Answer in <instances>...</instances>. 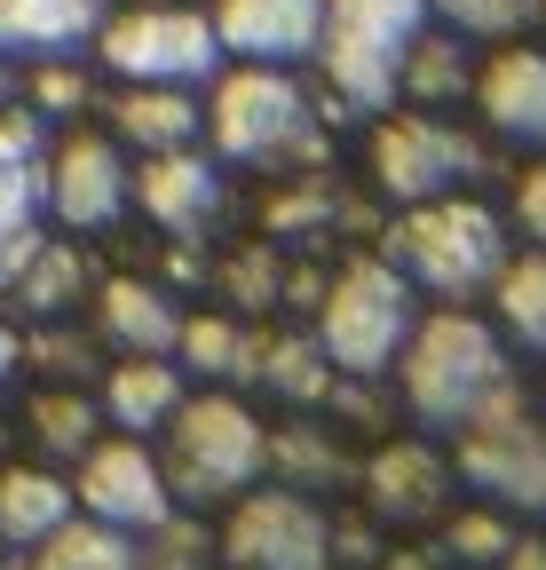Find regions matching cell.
I'll list each match as a JSON object with an SVG mask.
<instances>
[{
    "label": "cell",
    "instance_id": "cell-1",
    "mask_svg": "<svg viewBox=\"0 0 546 570\" xmlns=\"http://www.w3.org/2000/svg\"><path fill=\"white\" fill-rule=\"evenodd\" d=\"M396 365H404V404H413L428 428H451V436L515 381L499 333H492L484 317H467L459 302L436 309V317H420Z\"/></svg>",
    "mask_w": 546,
    "mask_h": 570
},
{
    "label": "cell",
    "instance_id": "cell-2",
    "mask_svg": "<svg viewBox=\"0 0 546 570\" xmlns=\"http://www.w3.org/2000/svg\"><path fill=\"white\" fill-rule=\"evenodd\" d=\"M388 262L420 285V294H444V302H467V294H492L499 269L515 262L507 254V223L484 206V198H420L404 223L388 230Z\"/></svg>",
    "mask_w": 546,
    "mask_h": 570
},
{
    "label": "cell",
    "instance_id": "cell-3",
    "mask_svg": "<svg viewBox=\"0 0 546 570\" xmlns=\"http://www.w3.org/2000/svg\"><path fill=\"white\" fill-rule=\"evenodd\" d=\"M207 127H215V151L238 159V167H317L325 159L317 111H309V96H301V80L286 63L222 71V88L207 104Z\"/></svg>",
    "mask_w": 546,
    "mask_h": 570
},
{
    "label": "cell",
    "instance_id": "cell-4",
    "mask_svg": "<svg viewBox=\"0 0 546 570\" xmlns=\"http://www.w3.org/2000/svg\"><path fill=\"white\" fill-rule=\"evenodd\" d=\"M413 325H420L413 277H404L396 262H380V254L349 262L325 285V302H317V348L332 356V373H349V381H380L404 356Z\"/></svg>",
    "mask_w": 546,
    "mask_h": 570
},
{
    "label": "cell",
    "instance_id": "cell-5",
    "mask_svg": "<svg viewBox=\"0 0 546 570\" xmlns=\"http://www.w3.org/2000/svg\"><path fill=\"white\" fill-rule=\"evenodd\" d=\"M428 32V0H325V80L340 111H388L404 80V48Z\"/></svg>",
    "mask_w": 546,
    "mask_h": 570
},
{
    "label": "cell",
    "instance_id": "cell-6",
    "mask_svg": "<svg viewBox=\"0 0 546 570\" xmlns=\"http://www.w3.org/2000/svg\"><path fill=\"white\" fill-rule=\"evenodd\" d=\"M167 491L190 499V508H215V499H238L261 468H269V436L261 420L238 396H182L167 420Z\"/></svg>",
    "mask_w": 546,
    "mask_h": 570
},
{
    "label": "cell",
    "instance_id": "cell-7",
    "mask_svg": "<svg viewBox=\"0 0 546 570\" xmlns=\"http://www.w3.org/2000/svg\"><path fill=\"white\" fill-rule=\"evenodd\" d=\"M451 468L484 491L492 508L546 515V420H530V404H523L515 381L459 428V460Z\"/></svg>",
    "mask_w": 546,
    "mask_h": 570
},
{
    "label": "cell",
    "instance_id": "cell-8",
    "mask_svg": "<svg viewBox=\"0 0 546 570\" xmlns=\"http://www.w3.org/2000/svg\"><path fill=\"white\" fill-rule=\"evenodd\" d=\"M103 63L119 71V80L135 88H198L222 71V40H215V17L198 9H167V0H151V9H127V17H103L96 32Z\"/></svg>",
    "mask_w": 546,
    "mask_h": 570
},
{
    "label": "cell",
    "instance_id": "cell-9",
    "mask_svg": "<svg viewBox=\"0 0 546 570\" xmlns=\"http://www.w3.org/2000/svg\"><path fill=\"white\" fill-rule=\"evenodd\" d=\"M222 562L230 570H325L332 562V515L309 491H238L222 523Z\"/></svg>",
    "mask_w": 546,
    "mask_h": 570
},
{
    "label": "cell",
    "instance_id": "cell-10",
    "mask_svg": "<svg viewBox=\"0 0 546 570\" xmlns=\"http://www.w3.org/2000/svg\"><path fill=\"white\" fill-rule=\"evenodd\" d=\"M484 175V142L459 135L451 119L436 111H396L373 127V183L404 206H420V198H444L459 183Z\"/></svg>",
    "mask_w": 546,
    "mask_h": 570
},
{
    "label": "cell",
    "instance_id": "cell-11",
    "mask_svg": "<svg viewBox=\"0 0 546 570\" xmlns=\"http://www.w3.org/2000/svg\"><path fill=\"white\" fill-rule=\"evenodd\" d=\"M80 508L127 539H143L175 515V491H167V468L159 452H143V436H111V444H88L80 452Z\"/></svg>",
    "mask_w": 546,
    "mask_h": 570
},
{
    "label": "cell",
    "instance_id": "cell-12",
    "mask_svg": "<svg viewBox=\"0 0 546 570\" xmlns=\"http://www.w3.org/2000/svg\"><path fill=\"white\" fill-rule=\"evenodd\" d=\"M127 198H135V183H127V159L111 135H63L40 159V206L63 230H111Z\"/></svg>",
    "mask_w": 546,
    "mask_h": 570
},
{
    "label": "cell",
    "instance_id": "cell-13",
    "mask_svg": "<svg viewBox=\"0 0 546 570\" xmlns=\"http://www.w3.org/2000/svg\"><path fill=\"white\" fill-rule=\"evenodd\" d=\"M135 198H143V214L167 238H207L222 223V206H230L222 167L207 151H190V142H182V151H151V167L135 175Z\"/></svg>",
    "mask_w": 546,
    "mask_h": 570
},
{
    "label": "cell",
    "instance_id": "cell-14",
    "mask_svg": "<svg viewBox=\"0 0 546 570\" xmlns=\"http://www.w3.org/2000/svg\"><path fill=\"white\" fill-rule=\"evenodd\" d=\"M317 32H325V0H222L215 9L222 56L246 63H301L317 56Z\"/></svg>",
    "mask_w": 546,
    "mask_h": 570
},
{
    "label": "cell",
    "instance_id": "cell-15",
    "mask_svg": "<svg viewBox=\"0 0 546 570\" xmlns=\"http://www.w3.org/2000/svg\"><path fill=\"white\" fill-rule=\"evenodd\" d=\"M365 508L380 523H436L451 508V460L436 444H380L365 460Z\"/></svg>",
    "mask_w": 546,
    "mask_h": 570
},
{
    "label": "cell",
    "instance_id": "cell-16",
    "mask_svg": "<svg viewBox=\"0 0 546 570\" xmlns=\"http://www.w3.org/2000/svg\"><path fill=\"white\" fill-rule=\"evenodd\" d=\"M475 104H484L492 135L546 151V48H515L507 40L484 71H475Z\"/></svg>",
    "mask_w": 546,
    "mask_h": 570
},
{
    "label": "cell",
    "instance_id": "cell-17",
    "mask_svg": "<svg viewBox=\"0 0 546 570\" xmlns=\"http://www.w3.org/2000/svg\"><path fill=\"white\" fill-rule=\"evenodd\" d=\"M0 294H9L24 317H63L80 294H88V262L63 246V238H17L9 262H0Z\"/></svg>",
    "mask_w": 546,
    "mask_h": 570
},
{
    "label": "cell",
    "instance_id": "cell-18",
    "mask_svg": "<svg viewBox=\"0 0 546 570\" xmlns=\"http://www.w3.org/2000/svg\"><path fill=\"white\" fill-rule=\"evenodd\" d=\"M96 333L119 356H175L182 309L167 302V285H151V277H111L96 294Z\"/></svg>",
    "mask_w": 546,
    "mask_h": 570
},
{
    "label": "cell",
    "instance_id": "cell-19",
    "mask_svg": "<svg viewBox=\"0 0 546 570\" xmlns=\"http://www.w3.org/2000/svg\"><path fill=\"white\" fill-rule=\"evenodd\" d=\"M103 17L111 0H0V56H72Z\"/></svg>",
    "mask_w": 546,
    "mask_h": 570
},
{
    "label": "cell",
    "instance_id": "cell-20",
    "mask_svg": "<svg viewBox=\"0 0 546 570\" xmlns=\"http://www.w3.org/2000/svg\"><path fill=\"white\" fill-rule=\"evenodd\" d=\"M175 404H182V373L167 365V356H119V365L103 373V420L119 428V436L167 428Z\"/></svg>",
    "mask_w": 546,
    "mask_h": 570
},
{
    "label": "cell",
    "instance_id": "cell-21",
    "mask_svg": "<svg viewBox=\"0 0 546 570\" xmlns=\"http://www.w3.org/2000/svg\"><path fill=\"white\" fill-rule=\"evenodd\" d=\"M111 127H119V142H135V151H182V142H198V96L135 80V88H119Z\"/></svg>",
    "mask_w": 546,
    "mask_h": 570
},
{
    "label": "cell",
    "instance_id": "cell-22",
    "mask_svg": "<svg viewBox=\"0 0 546 570\" xmlns=\"http://www.w3.org/2000/svg\"><path fill=\"white\" fill-rule=\"evenodd\" d=\"M63 515H72V483L56 468H0V539L40 547Z\"/></svg>",
    "mask_w": 546,
    "mask_h": 570
},
{
    "label": "cell",
    "instance_id": "cell-23",
    "mask_svg": "<svg viewBox=\"0 0 546 570\" xmlns=\"http://www.w3.org/2000/svg\"><path fill=\"white\" fill-rule=\"evenodd\" d=\"M254 381H261L269 396H286V404H325L340 373H332V356L317 348V333H278V341H261Z\"/></svg>",
    "mask_w": 546,
    "mask_h": 570
},
{
    "label": "cell",
    "instance_id": "cell-24",
    "mask_svg": "<svg viewBox=\"0 0 546 570\" xmlns=\"http://www.w3.org/2000/svg\"><path fill=\"white\" fill-rule=\"evenodd\" d=\"M32 570H143V554H135V539L127 531H111V523H72L63 515L40 547H32Z\"/></svg>",
    "mask_w": 546,
    "mask_h": 570
},
{
    "label": "cell",
    "instance_id": "cell-25",
    "mask_svg": "<svg viewBox=\"0 0 546 570\" xmlns=\"http://www.w3.org/2000/svg\"><path fill=\"white\" fill-rule=\"evenodd\" d=\"M175 348H182V365H190V373H207V381H254L261 333H246L238 317H182Z\"/></svg>",
    "mask_w": 546,
    "mask_h": 570
},
{
    "label": "cell",
    "instance_id": "cell-26",
    "mask_svg": "<svg viewBox=\"0 0 546 570\" xmlns=\"http://www.w3.org/2000/svg\"><path fill=\"white\" fill-rule=\"evenodd\" d=\"M467 88H475V63H467L459 32H420L413 48H404V80H396V96L451 104V96H467Z\"/></svg>",
    "mask_w": 546,
    "mask_h": 570
},
{
    "label": "cell",
    "instance_id": "cell-27",
    "mask_svg": "<svg viewBox=\"0 0 546 570\" xmlns=\"http://www.w3.org/2000/svg\"><path fill=\"white\" fill-rule=\"evenodd\" d=\"M96 428H103V404H88L72 381H56V389L32 396V436H40V452H56V460H80V452L96 444Z\"/></svg>",
    "mask_w": 546,
    "mask_h": 570
},
{
    "label": "cell",
    "instance_id": "cell-28",
    "mask_svg": "<svg viewBox=\"0 0 546 570\" xmlns=\"http://www.w3.org/2000/svg\"><path fill=\"white\" fill-rule=\"evenodd\" d=\"M492 294H499V325H507L530 356H546V246L523 254V262H507Z\"/></svg>",
    "mask_w": 546,
    "mask_h": 570
},
{
    "label": "cell",
    "instance_id": "cell-29",
    "mask_svg": "<svg viewBox=\"0 0 546 570\" xmlns=\"http://www.w3.org/2000/svg\"><path fill=\"white\" fill-rule=\"evenodd\" d=\"M269 468H278L294 491H309V483H340V475H349L340 444L325 436L317 420H294V428H278V436H269Z\"/></svg>",
    "mask_w": 546,
    "mask_h": 570
},
{
    "label": "cell",
    "instance_id": "cell-30",
    "mask_svg": "<svg viewBox=\"0 0 546 570\" xmlns=\"http://www.w3.org/2000/svg\"><path fill=\"white\" fill-rule=\"evenodd\" d=\"M428 17H444L459 40H523L538 32L546 0H428Z\"/></svg>",
    "mask_w": 546,
    "mask_h": 570
},
{
    "label": "cell",
    "instance_id": "cell-31",
    "mask_svg": "<svg viewBox=\"0 0 546 570\" xmlns=\"http://www.w3.org/2000/svg\"><path fill=\"white\" fill-rule=\"evenodd\" d=\"M32 214H40V159L0 151V262H9L17 238H32Z\"/></svg>",
    "mask_w": 546,
    "mask_h": 570
},
{
    "label": "cell",
    "instance_id": "cell-32",
    "mask_svg": "<svg viewBox=\"0 0 546 570\" xmlns=\"http://www.w3.org/2000/svg\"><path fill=\"white\" fill-rule=\"evenodd\" d=\"M507 547H515V531H507V515H492V508H475V515H451V523H444V562L492 570Z\"/></svg>",
    "mask_w": 546,
    "mask_h": 570
},
{
    "label": "cell",
    "instance_id": "cell-33",
    "mask_svg": "<svg viewBox=\"0 0 546 570\" xmlns=\"http://www.w3.org/2000/svg\"><path fill=\"white\" fill-rule=\"evenodd\" d=\"M24 365H40L48 381H88L96 373V341L88 333H63V325H40L24 341Z\"/></svg>",
    "mask_w": 546,
    "mask_h": 570
},
{
    "label": "cell",
    "instance_id": "cell-34",
    "mask_svg": "<svg viewBox=\"0 0 546 570\" xmlns=\"http://www.w3.org/2000/svg\"><path fill=\"white\" fill-rule=\"evenodd\" d=\"M88 80H80V63H63V56H40V71H32V111H48V119H72V111H88Z\"/></svg>",
    "mask_w": 546,
    "mask_h": 570
},
{
    "label": "cell",
    "instance_id": "cell-35",
    "mask_svg": "<svg viewBox=\"0 0 546 570\" xmlns=\"http://www.w3.org/2000/svg\"><path fill=\"white\" fill-rule=\"evenodd\" d=\"M222 285H230V302H238V309H269V302L286 294V269H278V254L246 246V254L222 269Z\"/></svg>",
    "mask_w": 546,
    "mask_h": 570
},
{
    "label": "cell",
    "instance_id": "cell-36",
    "mask_svg": "<svg viewBox=\"0 0 546 570\" xmlns=\"http://www.w3.org/2000/svg\"><path fill=\"white\" fill-rule=\"evenodd\" d=\"M151 547H135L143 554V570H207V539H198V523H159V531H143Z\"/></svg>",
    "mask_w": 546,
    "mask_h": 570
},
{
    "label": "cell",
    "instance_id": "cell-37",
    "mask_svg": "<svg viewBox=\"0 0 546 570\" xmlns=\"http://www.w3.org/2000/svg\"><path fill=\"white\" fill-rule=\"evenodd\" d=\"M515 214H523V230H530V238L546 246V159H538V167L523 175V190H515Z\"/></svg>",
    "mask_w": 546,
    "mask_h": 570
},
{
    "label": "cell",
    "instance_id": "cell-38",
    "mask_svg": "<svg viewBox=\"0 0 546 570\" xmlns=\"http://www.w3.org/2000/svg\"><path fill=\"white\" fill-rule=\"evenodd\" d=\"M332 554H349V562H373L380 547H373V531H365V523L349 515V523H332Z\"/></svg>",
    "mask_w": 546,
    "mask_h": 570
},
{
    "label": "cell",
    "instance_id": "cell-39",
    "mask_svg": "<svg viewBox=\"0 0 546 570\" xmlns=\"http://www.w3.org/2000/svg\"><path fill=\"white\" fill-rule=\"evenodd\" d=\"M17 373H24V333H17V317H0V389Z\"/></svg>",
    "mask_w": 546,
    "mask_h": 570
},
{
    "label": "cell",
    "instance_id": "cell-40",
    "mask_svg": "<svg viewBox=\"0 0 546 570\" xmlns=\"http://www.w3.org/2000/svg\"><path fill=\"white\" fill-rule=\"evenodd\" d=\"M492 570H546V539H515V547H507Z\"/></svg>",
    "mask_w": 546,
    "mask_h": 570
},
{
    "label": "cell",
    "instance_id": "cell-41",
    "mask_svg": "<svg viewBox=\"0 0 546 570\" xmlns=\"http://www.w3.org/2000/svg\"><path fill=\"white\" fill-rule=\"evenodd\" d=\"M380 570H451L444 554H428V547H404V554H388Z\"/></svg>",
    "mask_w": 546,
    "mask_h": 570
},
{
    "label": "cell",
    "instance_id": "cell-42",
    "mask_svg": "<svg viewBox=\"0 0 546 570\" xmlns=\"http://www.w3.org/2000/svg\"><path fill=\"white\" fill-rule=\"evenodd\" d=\"M0 104H9V63H0Z\"/></svg>",
    "mask_w": 546,
    "mask_h": 570
},
{
    "label": "cell",
    "instance_id": "cell-43",
    "mask_svg": "<svg viewBox=\"0 0 546 570\" xmlns=\"http://www.w3.org/2000/svg\"><path fill=\"white\" fill-rule=\"evenodd\" d=\"M0 570H17V562H9V554H0Z\"/></svg>",
    "mask_w": 546,
    "mask_h": 570
},
{
    "label": "cell",
    "instance_id": "cell-44",
    "mask_svg": "<svg viewBox=\"0 0 546 570\" xmlns=\"http://www.w3.org/2000/svg\"><path fill=\"white\" fill-rule=\"evenodd\" d=\"M538 32H546V17H538Z\"/></svg>",
    "mask_w": 546,
    "mask_h": 570
},
{
    "label": "cell",
    "instance_id": "cell-45",
    "mask_svg": "<svg viewBox=\"0 0 546 570\" xmlns=\"http://www.w3.org/2000/svg\"><path fill=\"white\" fill-rule=\"evenodd\" d=\"M325 570H332V562H325Z\"/></svg>",
    "mask_w": 546,
    "mask_h": 570
}]
</instances>
